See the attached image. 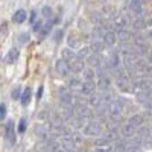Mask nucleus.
I'll return each mask as SVG.
<instances>
[{"label": "nucleus", "mask_w": 152, "mask_h": 152, "mask_svg": "<svg viewBox=\"0 0 152 152\" xmlns=\"http://www.w3.org/2000/svg\"><path fill=\"white\" fill-rule=\"evenodd\" d=\"M41 26H43V24H41L40 21H35V23H34V31H35V32H40Z\"/></svg>", "instance_id": "nucleus-36"}, {"label": "nucleus", "mask_w": 152, "mask_h": 152, "mask_svg": "<svg viewBox=\"0 0 152 152\" xmlns=\"http://www.w3.org/2000/svg\"><path fill=\"white\" fill-rule=\"evenodd\" d=\"M37 117H38V120H40V122H44L46 117L49 119V113H47V111H41V113H38Z\"/></svg>", "instance_id": "nucleus-34"}, {"label": "nucleus", "mask_w": 152, "mask_h": 152, "mask_svg": "<svg viewBox=\"0 0 152 152\" xmlns=\"http://www.w3.org/2000/svg\"><path fill=\"white\" fill-rule=\"evenodd\" d=\"M41 14L46 17V18H50L53 14H52V8H49V6H44L43 9H41Z\"/></svg>", "instance_id": "nucleus-30"}, {"label": "nucleus", "mask_w": 152, "mask_h": 152, "mask_svg": "<svg viewBox=\"0 0 152 152\" xmlns=\"http://www.w3.org/2000/svg\"><path fill=\"white\" fill-rule=\"evenodd\" d=\"M84 134L85 135H102V125H100L99 122H90L87 123L84 128H82Z\"/></svg>", "instance_id": "nucleus-4"}, {"label": "nucleus", "mask_w": 152, "mask_h": 152, "mask_svg": "<svg viewBox=\"0 0 152 152\" xmlns=\"http://www.w3.org/2000/svg\"><path fill=\"white\" fill-rule=\"evenodd\" d=\"M26 128H28V123H26V119H21L20 122H18V132H24L26 131Z\"/></svg>", "instance_id": "nucleus-29"}, {"label": "nucleus", "mask_w": 152, "mask_h": 152, "mask_svg": "<svg viewBox=\"0 0 152 152\" xmlns=\"http://www.w3.org/2000/svg\"><path fill=\"white\" fill-rule=\"evenodd\" d=\"M122 113H123V104H122V100L116 99V100H113V102L108 104V114H110L113 119H119L122 116Z\"/></svg>", "instance_id": "nucleus-1"}, {"label": "nucleus", "mask_w": 152, "mask_h": 152, "mask_svg": "<svg viewBox=\"0 0 152 152\" xmlns=\"http://www.w3.org/2000/svg\"><path fill=\"white\" fill-rule=\"evenodd\" d=\"M59 100H61V105H64V107L73 105V94H72V90L69 87H61L59 88Z\"/></svg>", "instance_id": "nucleus-3"}, {"label": "nucleus", "mask_w": 152, "mask_h": 152, "mask_svg": "<svg viewBox=\"0 0 152 152\" xmlns=\"http://www.w3.org/2000/svg\"><path fill=\"white\" fill-rule=\"evenodd\" d=\"M145 29L148 31L149 37L152 38V15H149V17L145 20Z\"/></svg>", "instance_id": "nucleus-25"}, {"label": "nucleus", "mask_w": 152, "mask_h": 152, "mask_svg": "<svg viewBox=\"0 0 152 152\" xmlns=\"http://www.w3.org/2000/svg\"><path fill=\"white\" fill-rule=\"evenodd\" d=\"M20 96H21V87H15L14 90L11 91V97H12V100H18L20 99Z\"/></svg>", "instance_id": "nucleus-26"}, {"label": "nucleus", "mask_w": 152, "mask_h": 152, "mask_svg": "<svg viewBox=\"0 0 152 152\" xmlns=\"http://www.w3.org/2000/svg\"><path fill=\"white\" fill-rule=\"evenodd\" d=\"M129 9L135 17H142L143 15V2L142 0H131Z\"/></svg>", "instance_id": "nucleus-7"}, {"label": "nucleus", "mask_w": 152, "mask_h": 152, "mask_svg": "<svg viewBox=\"0 0 152 152\" xmlns=\"http://www.w3.org/2000/svg\"><path fill=\"white\" fill-rule=\"evenodd\" d=\"M69 64H70V70H73V73H81L85 69V64H84L82 58H78V56H76L72 62H69Z\"/></svg>", "instance_id": "nucleus-8"}, {"label": "nucleus", "mask_w": 152, "mask_h": 152, "mask_svg": "<svg viewBox=\"0 0 152 152\" xmlns=\"http://www.w3.org/2000/svg\"><path fill=\"white\" fill-rule=\"evenodd\" d=\"M61 38H62V31H56L55 32V41H61Z\"/></svg>", "instance_id": "nucleus-35"}, {"label": "nucleus", "mask_w": 152, "mask_h": 152, "mask_svg": "<svg viewBox=\"0 0 152 152\" xmlns=\"http://www.w3.org/2000/svg\"><path fill=\"white\" fill-rule=\"evenodd\" d=\"M91 55V47H81L79 49V52H78V55H76V56H78V58H88V56H90Z\"/></svg>", "instance_id": "nucleus-20"}, {"label": "nucleus", "mask_w": 152, "mask_h": 152, "mask_svg": "<svg viewBox=\"0 0 152 152\" xmlns=\"http://www.w3.org/2000/svg\"><path fill=\"white\" fill-rule=\"evenodd\" d=\"M2 34H3V35L8 34V26H6V23H2Z\"/></svg>", "instance_id": "nucleus-38"}, {"label": "nucleus", "mask_w": 152, "mask_h": 152, "mask_svg": "<svg viewBox=\"0 0 152 152\" xmlns=\"http://www.w3.org/2000/svg\"><path fill=\"white\" fill-rule=\"evenodd\" d=\"M26 17H28V14H26V11L24 9H18L14 15H12V21L14 23H24V20H26Z\"/></svg>", "instance_id": "nucleus-14"}, {"label": "nucleus", "mask_w": 152, "mask_h": 152, "mask_svg": "<svg viewBox=\"0 0 152 152\" xmlns=\"http://www.w3.org/2000/svg\"><path fill=\"white\" fill-rule=\"evenodd\" d=\"M135 129H137L135 126L128 122V123H125V125L122 126V134H123V137H132V135L135 134Z\"/></svg>", "instance_id": "nucleus-12"}, {"label": "nucleus", "mask_w": 152, "mask_h": 152, "mask_svg": "<svg viewBox=\"0 0 152 152\" xmlns=\"http://www.w3.org/2000/svg\"><path fill=\"white\" fill-rule=\"evenodd\" d=\"M5 117H6V105L2 104V105H0V122H2Z\"/></svg>", "instance_id": "nucleus-33"}, {"label": "nucleus", "mask_w": 152, "mask_h": 152, "mask_svg": "<svg viewBox=\"0 0 152 152\" xmlns=\"http://www.w3.org/2000/svg\"><path fill=\"white\" fill-rule=\"evenodd\" d=\"M41 96H43V87H40V88H38V94H37V99H41Z\"/></svg>", "instance_id": "nucleus-39"}, {"label": "nucleus", "mask_w": 152, "mask_h": 152, "mask_svg": "<svg viewBox=\"0 0 152 152\" xmlns=\"http://www.w3.org/2000/svg\"><path fill=\"white\" fill-rule=\"evenodd\" d=\"M69 46H70V49L73 47V49H78V46H79V41H78V38H76L73 34L69 37Z\"/></svg>", "instance_id": "nucleus-27"}, {"label": "nucleus", "mask_w": 152, "mask_h": 152, "mask_svg": "<svg viewBox=\"0 0 152 152\" xmlns=\"http://www.w3.org/2000/svg\"><path fill=\"white\" fill-rule=\"evenodd\" d=\"M31 99H32V90L28 87V88H24V91H21V96H20V100H21V105L23 107H26L29 105L31 102Z\"/></svg>", "instance_id": "nucleus-10"}, {"label": "nucleus", "mask_w": 152, "mask_h": 152, "mask_svg": "<svg viewBox=\"0 0 152 152\" xmlns=\"http://www.w3.org/2000/svg\"><path fill=\"white\" fill-rule=\"evenodd\" d=\"M126 23H128V20H126V17L120 15V17H117L116 20H114V26H116V28H117L119 31H122V29H125Z\"/></svg>", "instance_id": "nucleus-17"}, {"label": "nucleus", "mask_w": 152, "mask_h": 152, "mask_svg": "<svg viewBox=\"0 0 152 152\" xmlns=\"http://www.w3.org/2000/svg\"><path fill=\"white\" fill-rule=\"evenodd\" d=\"M61 58L66 59L67 62H72V61L76 58V55L73 53V50H72L70 47H67V49H62V50H61Z\"/></svg>", "instance_id": "nucleus-15"}, {"label": "nucleus", "mask_w": 152, "mask_h": 152, "mask_svg": "<svg viewBox=\"0 0 152 152\" xmlns=\"http://www.w3.org/2000/svg\"><path fill=\"white\" fill-rule=\"evenodd\" d=\"M96 90V84L93 79H85L82 82V87H81V93L85 94V96H90L91 93H94Z\"/></svg>", "instance_id": "nucleus-6"}, {"label": "nucleus", "mask_w": 152, "mask_h": 152, "mask_svg": "<svg viewBox=\"0 0 152 152\" xmlns=\"http://www.w3.org/2000/svg\"><path fill=\"white\" fill-rule=\"evenodd\" d=\"M18 55H20L18 49H17V47H12L9 52H8V55H6V62H8V64H12V62H15V61L18 59Z\"/></svg>", "instance_id": "nucleus-13"}, {"label": "nucleus", "mask_w": 152, "mask_h": 152, "mask_svg": "<svg viewBox=\"0 0 152 152\" xmlns=\"http://www.w3.org/2000/svg\"><path fill=\"white\" fill-rule=\"evenodd\" d=\"M5 143H6L8 148L15 145V131H14V122H12V120H9L6 123V128H5Z\"/></svg>", "instance_id": "nucleus-2"}, {"label": "nucleus", "mask_w": 152, "mask_h": 152, "mask_svg": "<svg viewBox=\"0 0 152 152\" xmlns=\"http://www.w3.org/2000/svg\"><path fill=\"white\" fill-rule=\"evenodd\" d=\"M143 120H145L143 116H140V114H135V116H132L128 122H129L131 125H134L135 128H138V126H142V125H143Z\"/></svg>", "instance_id": "nucleus-19"}, {"label": "nucleus", "mask_w": 152, "mask_h": 152, "mask_svg": "<svg viewBox=\"0 0 152 152\" xmlns=\"http://www.w3.org/2000/svg\"><path fill=\"white\" fill-rule=\"evenodd\" d=\"M50 29H52V23H50V21H47L46 24H43V26H41V29H40V34H41V37H46V35L50 32Z\"/></svg>", "instance_id": "nucleus-24"}, {"label": "nucleus", "mask_w": 152, "mask_h": 152, "mask_svg": "<svg viewBox=\"0 0 152 152\" xmlns=\"http://www.w3.org/2000/svg\"><path fill=\"white\" fill-rule=\"evenodd\" d=\"M55 70H56V73L61 76V78H66V76L70 73V64H69L66 59L59 58L56 61V64H55Z\"/></svg>", "instance_id": "nucleus-5"}, {"label": "nucleus", "mask_w": 152, "mask_h": 152, "mask_svg": "<svg viewBox=\"0 0 152 152\" xmlns=\"http://www.w3.org/2000/svg\"><path fill=\"white\" fill-rule=\"evenodd\" d=\"M104 41L107 46H114L117 41V38H116V34L111 32V31H105L104 32Z\"/></svg>", "instance_id": "nucleus-11"}, {"label": "nucleus", "mask_w": 152, "mask_h": 152, "mask_svg": "<svg viewBox=\"0 0 152 152\" xmlns=\"http://www.w3.org/2000/svg\"><path fill=\"white\" fill-rule=\"evenodd\" d=\"M88 102H90L91 105H94V107H97V105L102 104V97H100V96H96L94 93H91V94H90V99H88Z\"/></svg>", "instance_id": "nucleus-21"}, {"label": "nucleus", "mask_w": 152, "mask_h": 152, "mask_svg": "<svg viewBox=\"0 0 152 152\" xmlns=\"http://www.w3.org/2000/svg\"><path fill=\"white\" fill-rule=\"evenodd\" d=\"M35 20H37V11H32V14H31V23L34 24Z\"/></svg>", "instance_id": "nucleus-37"}, {"label": "nucleus", "mask_w": 152, "mask_h": 152, "mask_svg": "<svg viewBox=\"0 0 152 152\" xmlns=\"http://www.w3.org/2000/svg\"><path fill=\"white\" fill-rule=\"evenodd\" d=\"M108 87H110V78H108L105 73L100 72L99 73V81H97V88H99L100 91H107Z\"/></svg>", "instance_id": "nucleus-9"}, {"label": "nucleus", "mask_w": 152, "mask_h": 152, "mask_svg": "<svg viewBox=\"0 0 152 152\" xmlns=\"http://www.w3.org/2000/svg\"><path fill=\"white\" fill-rule=\"evenodd\" d=\"M102 49H104V44L100 43V41H94L91 44V50H94V52H100Z\"/></svg>", "instance_id": "nucleus-32"}, {"label": "nucleus", "mask_w": 152, "mask_h": 152, "mask_svg": "<svg viewBox=\"0 0 152 152\" xmlns=\"http://www.w3.org/2000/svg\"><path fill=\"white\" fill-rule=\"evenodd\" d=\"M18 41L21 43V44H26V43H29V34H20L18 35Z\"/></svg>", "instance_id": "nucleus-31"}, {"label": "nucleus", "mask_w": 152, "mask_h": 152, "mask_svg": "<svg viewBox=\"0 0 152 152\" xmlns=\"http://www.w3.org/2000/svg\"><path fill=\"white\" fill-rule=\"evenodd\" d=\"M119 61H120V58H119V53L113 52V53H111V56L108 58V66H110V67H114V69H116V67L119 66Z\"/></svg>", "instance_id": "nucleus-18"}, {"label": "nucleus", "mask_w": 152, "mask_h": 152, "mask_svg": "<svg viewBox=\"0 0 152 152\" xmlns=\"http://www.w3.org/2000/svg\"><path fill=\"white\" fill-rule=\"evenodd\" d=\"M151 135V131L148 129V128H145V126H142L140 129H138V132H137V138H148Z\"/></svg>", "instance_id": "nucleus-23"}, {"label": "nucleus", "mask_w": 152, "mask_h": 152, "mask_svg": "<svg viewBox=\"0 0 152 152\" xmlns=\"http://www.w3.org/2000/svg\"><path fill=\"white\" fill-rule=\"evenodd\" d=\"M148 61H149L151 64H152V50H151V52H149V55H148Z\"/></svg>", "instance_id": "nucleus-40"}, {"label": "nucleus", "mask_w": 152, "mask_h": 152, "mask_svg": "<svg viewBox=\"0 0 152 152\" xmlns=\"http://www.w3.org/2000/svg\"><path fill=\"white\" fill-rule=\"evenodd\" d=\"M131 37H132V34H131L129 31L122 29V31L119 32V38H120L122 41H128V40H131Z\"/></svg>", "instance_id": "nucleus-22"}, {"label": "nucleus", "mask_w": 152, "mask_h": 152, "mask_svg": "<svg viewBox=\"0 0 152 152\" xmlns=\"http://www.w3.org/2000/svg\"><path fill=\"white\" fill-rule=\"evenodd\" d=\"M81 87H82V82H81L78 78H76V76H75V78H72V79L69 81V88H70V90H73V91H78V90H81Z\"/></svg>", "instance_id": "nucleus-16"}, {"label": "nucleus", "mask_w": 152, "mask_h": 152, "mask_svg": "<svg viewBox=\"0 0 152 152\" xmlns=\"http://www.w3.org/2000/svg\"><path fill=\"white\" fill-rule=\"evenodd\" d=\"M84 78L85 79H94V70L93 69H84Z\"/></svg>", "instance_id": "nucleus-28"}, {"label": "nucleus", "mask_w": 152, "mask_h": 152, "mask_svg": "<svg viewBox=\"0 0 152 152\" xmlns=\"http://www.w3.org/2000/svg\"><path fill=\"white\" fill-rule=\"evenodd\" d=\"M151 6H152V2H151Z\"/></svg>", "instance_id": "nucleus-41"}]
</instances>
